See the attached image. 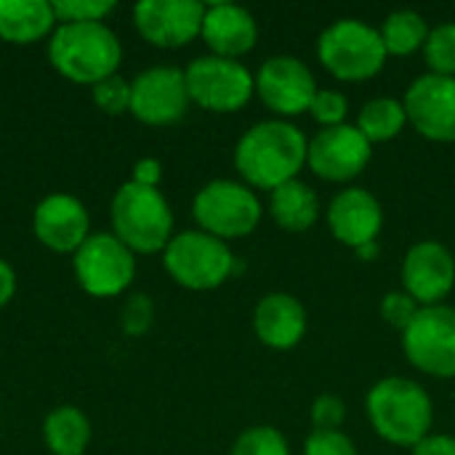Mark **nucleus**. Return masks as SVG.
<instances>
[{
    "label": "nucleus",
    "instance_id": "obj_1",
    "mask_svg": "<svg viewBox=\"0 0 455 455\" xmlns=\"http://www.w3.org/2000/svg\"><path fill=\"white\" fill-rule=\"evenodd\" d=\"M309 141L304 131L288 120H261L251 125L235 147V168L251 189L275 192L296 181L307 168Z\"/></svg>",
    "mask_w": 455,
    "mask_h": 455
},
{
    "label": "nucleus",
    "instance_id": "obj_2",
    "mask_svg": "<svg viewBox=\"0 0 455 455\" xmlns=\"http://www.w3.org/2000/svg\"><path fill=\"white\" fill-rule=\"evenodd\" d=\"M365 413L381 440L400 448L419 445L432 435L435 403L429 392L405 376H387L376 381L365 397Z\"/></svg>",
    "mask_w": 455,
    "mask_h": 455
},
{
    "label": "nucleus",
    "instance_id": "obj_3",
    "mask_svg": "<svg viewBox=\"0 0 455 455\" xmlns=\"http://www.w3.org/2000/svg\"><path fill=\"white\" fill-rule=\"evenodd\" d=\"M48 59L67 80L96 85L117 72L123 48L115 32L101 21L61 24L51 37Z\"/></svg>",
    "mask_w": 455,
    "mask_h": 455
},
{
    "label": "nucleus",
    "instance_id": "obj_4",
    "mask_svg": "<svg viewBox=\"0 0 455 455\" xmlns=\"http://www.w3.org/2000/svg\"><path fill=\"white\" fill-rule=\"evenodd\" d=\"M317 59L328 75L344 83H363L376 77L389 53L376 27L363 19H336L317 37Z\"/></svg>",
    "mask_w": 455,
    "mask_h": 455
},
{
    "label": "nucleus",
    "instance_id": "obj_5",
    "mask_svg": "<svg viewBox=\"0 0 455 455\" xmlns=\"http://www.w3.org/2000/svg\"><path fill=\"white\" fill-rule=\"evenodd\" d=\"M115 237L133 253L165 251L173 232V213L168 200L155 187L123 184L112 200Z\"/></svg>",
    "mask_w": 455,
    "mask_h": 455
},
{
    "label": "nucleus",
    "instance_id": "obj_6",
    "mask_svg": "<svg viewBox=\"0 0 455 455\" xmlns=\"http://www.w3.org/2000/svg\"><path fill=\"white\" fill-rule=\"evenodd\" d=\"M163 253L168 275L189 291H213L240 269L229 245L203 229L173 235Z\"/></svg>",
    "mask_w": 455,
    "mask_h": 455
},
{
    "label": "nucleus",
    "instance_id": "obj_7",
    "mask_svg": "<svg viewBox=\"0 0 455 455\" xmlns=\"http://www.w3.org/2000/svg\"><path fill=\"white\" fill-rule=\"evenodd\" d=\"M192 216L203 232L227 243L248 237L259 227L264 208L259 195L248 184L216 179L195 195Z\"/></svg>",
    "mask_w": 455,
    "mask_h": 455
},
{
    "label": "nucleus",
    "instance_id": "obj_8",
    "mask_svg": "<svg viewBox=\"0 0 455 455\" xmlns=\"http://www.w3.org/2000/svg\"><path fill=\"white\" fill-rule=\"evenodd\" d=\"M189 101L208 112H237L243 109L251 96L256 93V77L245 64L237 59H221V56H197L184 69Z\"/></svg>",
    "mask_w": 455,
    "mask_h": 455
},
{
    "label": "nucleus",
    "instance_id": "obj_9",
    "mask_svg": "<svg viewBox=\"0 0 455 455\" xmlns=\"http://www.w3.org/2000/svg\"><path fill=\"white\" fill-rule=\"evenodd\" d=\"M405 360L435 379H455V307H421L403 331Z\"/></svg>",
    "mask_w": 455,
    "mask_h": 455
},
{
    "label": "nucleus",
    "instance_id": "obj_10",
    "mask_svg": "<svg viewBox=\"0 0 455 455\" xmlns=\"http://www.w3.org/2000/svg\"><path fill=\"white\" fill-rule=\"evenodd\" d=\"M253 77H256L259 99L280 120L309 112L320 91L312 69L299 56H288V53L269 56Z\"/></svg>",
    "mask_w": 455,
    "mask_h": 455
},
{
    "label": "nucleus",
    "instance_id": "obj_11",
    "mask_svg": "<svg viewBox=\"0 0 455 455\" xmlns=\"http://www.w3.org/2000/svg\"><path fill=\"white\" fill-rule=\"evenodd\" d=\"M371 157H373V144L352 123L336 128H320L309 139V149H307L309 171L331 184H347L357 179L368 168Z\"/></svg>",
    "mask_w": 455,
    "mask_h": 455
},
{
    "label": "nucleus",
    "instance_id": "obj_12",
    "mask_svg": "<svg viewBox=\"0 0 455 455\" xmlns=\"http://www.w3.org/2000/svg\"><path fill=\"white\" fill-rule=\"evenodd\" d=\"M133 272V251H128L115 235H88V240L75 251L77 283L91 296L123 293L131 285Z\"/></svg>",
    "mask_w": 455,
    "mask_h": 455
},
{
    "label": "nucleus",
    "instance_id": "obj_13",
    "mask_svg": "<svg viewBox=\"0 0 455 455\" xmlns=\"http://www.w3.org/2000/svg\"><path fill=\"white\" fill-rule=\"evenodd\" d=\"M408 123L429 141H455V77L421 75L411 83L403 96Z\"/></svg>",
    "mask_w": 455,
    "mask_h": 455
},
{
    "label": "nucleus",
    "instance_id": "obj_14",
    "mask_svg": "<svg viewBox=\"0 0 455 455\" xmlns=\"http://www.w3.org/2000/svg\"><path fill=\"white\" fill-rule=\"evenodd\" d=\"M403 291L419 307H437L455 288V256L437 240H421L408 248L403 259Z\"/></svg>",
    "mask_w": 455,
    "mask_h": 455
},
{
    "label": "nucleus",
    "instance_id": "obj_15",
    "mask_svg": "<svg viewBox=\"0 0 455 455\" xmlns=\"http://www.w3.org/2000/svg\"><path fill=\"white\" fill-rule=\"evenodd\" d=\"M189 91L184 72L176 67H155L131 83V112L147 125H171L187 115Z\"/></svg>",
    "mask_w": 455,
    "mask_h": 455
},
{
    "label": "nucleus",
    "instance_id": "obj_16",
    "mask_svg": "<svg viewBox=\"0 0 455 455\" xmlns=\"http://www.w3.org/2000/svg\"><path fill=\"white\" fill-rule=\"evenodd\" d=\"M205 5L197 0H141L133 21L141 37L157 48H181L203 32Z\"/></svg>",
    "mask_w": 455,
    "mask_h": 455
},
{
    "label": "nucleus",
    "instance_id": "obj_17",
    "mask_svg": "<svg viewBox=\"0 0 455 455\" xmlns=\"http://www.w3.org/2000/svg\"><path fill=\"white\" fill-rule=\"evenodd\" d=\"M328 227L341 245L357 251L360 245L379 240L384 227V208L373 192L363 187H347L328 205Z\"/></svg>",
    "mask_w": 455,
    "mask_h": 455
},
{
    "label": "nucleus",
    "instance_id": "obj_18",
    "mask_svg": "<svg viewBox=\"0 0 455 455\" xmlns=\"http://www.w3.org/2000/svg\"><path fill=\"white\" fill-rule=\"evenodd\" d=\"M32 229L45 248L75 253L88 240V211L72 195H48L35 208Z\"/></svg>",
    "mask_w": 455,
    "mask_h": 455
},
{
    "label": "nucleus",
    "instance_id": "obj_19",
    "mask_svg": "<svg viewBox=\"0 0 455 455\" xmlns=\"http://www.w3.org/2000/svg\"><path fill=\"white\" fill-rule=\"evenodd\" d=\"M309 328V315L304 304L291 293H267L253 309V333L256 339L277 352L296 349Z\"/></svg>",
    "mask_w": 455,
    "mask_h": 455
},
{
    "label": "nucleus",
    "instance_id": "obj_20",
    "mask_svg": "<svg viewBox=\"0 0 455 455\" xmlns=\"http://www.w3.org/2000/svg\"><path fill=\"white\" fill-rule=\"evenodd\" d=\"M200 37L211 48L213 56L221 59H240L243 53L253 51L259 40V24L253 13L235 3H211L205 5L203 32Z\"/></svg>",
    "mask_w": 455,
    "mask_h": 455
},
{
    "label": "nucleus",
    "instance_id": "obj_21",
    "mask_svg": "<svg viewBox=\"0 0 455 455\" xmlns=\"http://www.w3.org/2000/svg\"><path fill=\"white\" fill-rule=\"evenodd\" d=\"M269 216L275 224L291 235H301L312 229L320 219V197L301 179L288 181L269 192Z\"/></svg>",
    "mask_w": 455,
    "mask_h": 455
},
{
    "label": "nucleus",
    "instance_id": "obj_22",
    "mask_svg": "<svg viewBox=\"0 0 455 455\" xmlns=\"http://www.w3.org/2000/svg\"><path fill=\"white\" fill-rule=\"evenodd\" d=\"M53 21V5L45 0H0V37L8 43H35Z\"/></svg>",
    "mask_w": 455,
    "mask_h": 455
},
{
    "label": "nucleus",
    "instance_id": "obj_23",
    "mask_svg": "<svg viewBox=\"0 0 455 455\" xmlns=\"http://www.w3.org/2000/svg\"><path fill=\"white\" fill-rule=\"evenodd\" d=\"M355 125L360 128V133L371 144L392 141L408 125L405 104L400 99H392V96H376V99H371V101H365L360 107V115H357Z\"/></svg>",
    "mask_w": 455,
    "mask_h": 455
},
{
    "label": "nucleus",
    "instance_id": "obj_24",
    "mask_svg": "<svg viewBox=\"0 0 455 455\" xmlns=\"http://www.w3.org/2000/svg\"><path fill=\"white\" fill-rule=\"evenodd\" d=\"M429 32H432L429 21L411 8L392 11L379 27V35L389 56H413L416 51H424Z\"/></svg>",
    "mask_w": 455,
    "mask_h": 455
},
{
    "label": "nucleus",
    "instance_id": "obj_25",
    "mask_svg": "<svg viewBox=\"0 0 455 455\" xmlns=\"http://www.w3.org/2000/svg\"><path fill=\"white\" fill-rule=\"evenodd\" d=\"M43 437L53 455H83L91 440V427L77 408L64 405L45 419Z\"/></svg>",
    "mask_w": 455,
    "mask_h": 455
},
{
    "label": "nucleus",
    "instance_id": "obj_26",
    "mask_svg": "<svg viewBox=\"0 0 455 455\" xmlns=\"http://www.w3.org/2000/svg\"><path fill=\"white\" fill-rule=\"evenodd\" d=\"M424 61L432 75L455 77V21L432 27L424 43Z\"/></svg>",
    "mask_w": 455,
    "mask_h": 455
},
{
    "label": "nucleus",
    "instance_id": "obj_27",
    "mask_svg": "<svg viewBox=\"0 0 455 455\" xmlns=\"http://www.w3.org/2000/svg\"><path fill=\"white\" fill-rule=\"evenodd\" d=\"M232 455H291V445L275 427H251L235 440Z\"/></svg>",
    "mask_w": 455,
    "mask_h": 455
},
{
    "label": "nucleus",
    "instance_id": "obj_28",
    "mask_svg": "<svg viewBox=\"0 0 455 455\" xmlns=\"http://www.w3.org/2000/svg\"><path fill=\"white\" fill-rule=\"evenodd\" d=\"M309 115L323 128L344 125L347 117H349V99L341 91H336V88H320L315 101H312V107H309Z\"/></svg>",
    "mask_w": 455,
    "mask_h": 455
},
{
    "label": "nucleus",
    "instance_id": "obj_29",
    "mask_svg": "<svg viewBox=\"0 0 455 455\" xmlns=\"http://www.w3.org/2000/svg\"><path fill=\"white\" fill-rule=\"evenodd\" d=\"M56 19L64 24H85V21H101L115 3L112 0H56L51 3Z\"/></svg>",
    "mask_w": 455,
    "mask_h": 455
},
{
    "label": "nucleus",
    "instance_id": "obj_30",
    "mask_svg": "<svg viewBox=\"0 0 455 455\" xmlns=\"http://www.w3.org/2000/svg\"><path fill=\"white\" fill-rule=\"evenodd\" d=\"M93 101L101 112L107 115H120L125 109H131V83H125L123 77L112 75L101 83L93 85Z\"/></svg>",
    "mask_w": 455,
    "mask_h": 455
},
{
    "label": "nucleus",
    "instance_id": "obj_31",
    "mask_svg": "<svg viewBox=\"0 0 455 455\" xmlns=\"http://www.w3.org/2000/svg\"><path fill=\"white\" fill-rule=\"evenodd\" d=\"M421 312V307L413 301V296H408L405 291H389L381 299V320L392 328H397L400 333L416 320V315Z\"/></svg>",
    "mask_w": 455,
    "mask_h": 455
},
{
    "label": "nucleus",
    "instance_id": "obj_32",
    "mask_svg": "<svg viewBox=\"0 0 455 455\" xmlns=\"http://www.w3.org/2000/svg\"><path fill=\"white\" fill-rule=\"evenodd\" d=\"M312 427L315 432H341L347 421V405L339 395H320L312 403Z\"/></svg>",
    "mask_w": 455,
    "mask_h": 455
},
{
    "label": "nucleus",
    "instance_id": "obj_33",
    "mask_svg": "<svg viewBox=\"0 0 455 455\" xmlns=\"http://www.w3.org/2000/svg\"><path fill=\"white\" fill-rule=\"evenodd\" d=\"M304 455H360L344 432H315L304 440Z\"/></svg>",
    "mask_w": 455,
    "mask_h": 455
},
{
    "label": "nucleus",
    "instance_id": "obj_34",
    "mask_svg": "<svg viewBox=\"0 0 455 455\" xmlns=\"http://www.w3.org/2000/svg\"><path fill=\"white\" fill-rule=\"evenodd\" d=\"M155 317V307L147 296H133L125 307H123V331L131 336H141L149 331Z\"/></svg>",
    "mask_w": 455,
    "mask_h": 455
},
{
    "label": "nucleus",
    "instance_id": "obj_35",
    "mask_svg": "<svg viewBox=\"0 0 455 455\" xmlns=\"http://www.w3.org/2000/svg\"><path fill=\"white\" fill-rule=\"evenodd\" d=\"M411 451H413V455H455V437H451V435H427Z\"/></svg>",
    "mask_w": 455,
    "mask_h": 455
},
{
    "label": "nucleus",
    "instance_id": "obj_36",
    "mask_svg": "<svg viewBox=\"0 0 455 455\" xmlns=\"http://www.w3.org/2000/svg\"><path fill=\"white\" fill-rule=\"evenodd\" d=\"M163 179V165L155 160V157H144L133 165V184H141V187H155L160 184Z\"/></svg>",
    "mask_w": 455,
    "mask_h": 455
},
{
    "label": "nucleus",
    "instance_id": "obj_37",
    "mask_svg": "<svg viewBox=\"0 0 455 455\" xmlns=\"http://www.w3.org/2000/svg\"><path fill=\"white\" fill-rule=\"evenodd\" d=\"M13 291H16V275H13V269L0 259V307H5V304L11 301Z\"/></svg>",
    "mask_w": 455,
    "mask_h": 455
},
{
    "label": "nucleus",
    "instance_id": "obj_38",
    "mask_svg": "<svg viewBox=\"0 0 455 455\" xmlns=\"http://www.w3.org/2000/svg\"><path fill=\"white\" fill-rule=\"evenodd\" d=\"M355 253H357V259H360V261H373V259H379L381 245H379V240H376V243H365V245H360Z\"/></svg>",
    "mask_w": 455,
    "mask_h": 455
}]
</instances>
